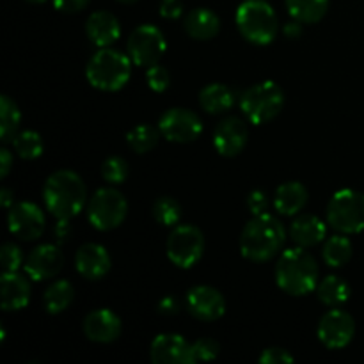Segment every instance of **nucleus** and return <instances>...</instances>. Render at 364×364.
<instances>
[{"mask_svg": "<svg viewBox=\"0 0 364 364\" xmlns=\"http://www.w3.org/2000/svg\"><path fill=\"white\" fill-rule=\"evenodd\" d=\"M84 180L73 171H55L50 174L43 188L45 206L57 220H70L82 212L85 205Z\"/></svg>", "mask_w": 364, "mask_h": 364, "instance_id": "1", "label": "nucleus"}, {"mask_svg": "<svg viewBox=\"0 0 364 364\" xmlns=\"http://www.w3.org/2000/svg\"><path fill=\"white\" fill-rule=\"evenodd\" d=\"M283 224L270 213L255 215L244 226L240 235V252L245 259L256 263L269 262L281 251L284 244Z\"/></svg>", "mask_w": 364, "mask_h": 364, "instance_id": "2", "label": "nucleus"}, {"mask_svg": "<svg viewBox=\"0 0 364 364\" xmlns=\"http://www.w3.org/2000/svg\"><path fill=\"white\" fill-rule=\"evenodd\" d=\"M276 281L284 294L304 297L318 287V265L304 247L287 249L277 259Z\"/></svg>", "mask_w": 364, "mask_h": 364, "instance_id": "3", "label": "nucleus"}, {"mask_svg": "<svg viewBox=\"0 0 364 364\" xmlns=\"http://www.w3.org/2000/svg\"><path fill=\"white\" fill-rule=\"evenodd\" d=\"M132 75V59L127 53L112 48H100L89 59L85 77L100 91H119L128 84Z\"/></svg>", "mask_w": 364, "mask_h": 364, "instance_id": "4", "label": "nucleus"}, {"mask_svg": "<svg viewBox=\"0 0 364 364\" xmlns=\"http://www.w3.org/2000/svg\"><path fill=\"white\" fill-rule=\"evenodd\" d=\"M237 27L240 34L252 45H269L276 39L279 31V18L265 0H245L238 6Z\"/></svg>", "mask_w": 364, "mask_h": 364, "instance_id": "5", "label": "nucleus"}, {"mask_svg": "<svg viewBox=\"0 0 364 364\" xmlns=\"http://www.w3.org/2000/svg\"><path fill=\"white\" fill-rule=\"evenodd\" d=\"M284 107V92L276 82L265 80L245 89L240 98V109L252 124L270 123Z\"/></svg>", "mask_w": 364, "mask_h": 364, "instance_id": "6", "label": "nucleus"}, {"mask_svg": "<svg viewBox=\"0 0 364 364\" xmlns=\"http://www.w3.org/2000/svg\"><path fill=\"white\" fill-rule=\"evenodd\" d=\"M327 223L334 231L355 235L364 231V194L343 188L331 198L327 205Z\"/></svg>", "mask_w": 364, "mask_h": 364, "instance_id": "7", "label": "nucleus"}, {"mask_svg": "<svg viewBox=\"0 0 364 364\" xmlns=\"http://www.w3.org/2000/svg\"><path fill=\"white\" fill-rule=\"evenodd\" d=\"M128 213V201L119 191L112 187L100 188L95 192L87 206V219L92 228L100 231H110L121 226Z\"/></svg>", "mask_w": 364, "mask_h": 364, "instance_id": "8", "label": "nucleus"}, {"mask_svg": "<svg viewBox=\"0 0 364 364\" xmlns=\"http://www.w3.org/2000/svg\"><path fill=\"white\" fill-rule=\"evenodd\" d=\"M167 258L180 269H191L205 252V237L201 230L191 224H181L171 231L166 244Z\"/></svg>", "mask_w": 364, "mask_h": 364, "instance_id": "9", "label": "nucleus"}, {"mask_svg": "<svg viewBox=\"0 0 364 364\" xmlns=\"http://www.w3.org/2000/svg\"><path fill=\"white\" fill-rule=\"evenodd\" d=\"M127 50L135 66L149 68L162 59L167 50V41L159 27L146 23L132 31Z\"/></svg>", "mask_w": 364, "mask_h": 364, "instance_id": "10", "label": "nucleus"}, {"mask_svg": "<svg viewBox=\"0 0 364 364\" xmlns=\"http://www.w3.org/2000/svg\"><path fill=\"white\" fill-rule=\"evenodd\" d=\"M159 130L167 141L185 144L192 142L201 135L203 123L199 116L192 110L183 109V107H174V109L166 110L160 116Z\"/></svg>", "mask_w": 364, "mask_h": 364, "instance_id": "11", "label": "nucleus"}, {"mask_svg": "<svg viewBox=\"0 0 364 364\" xmlns=\"http://www.w3.org/2000/svg\"><path fill=\"white\" fill-rule=\"evenodd\" d=\"M7 223L9 231L16 238L25 242L38 240L45 231V213L34 203H14L7 210Z\"/></svg>", "mask_w": 364, "mask_h": 364, "instance_id": "12", "label": "nucleus"}, {"mask_svg": "<svg viewBox=\"0 0 364 364\" xmlns=\"http://www.w3.org/2000/svg\"><path fill=\"white\" fill-rule=\"evenodd\" d=\"M318 340L331 350L345 348L355 334V322L343 309H331L318 322Z\"/></svg>", "mask_w": 364, "mask_h": 364, "instance_id": "13", "label": "nucleus"}, {"mask_svg": "<svg viewBox=\"0 0 364 364\" xmlns=\"http://www.w3.org/2000/svg\"><path fill=\"white\" fill-rule=\"evenodd\" d=\"M185 306L187 311L201 322H215L226 313V301L223 294L206 284L191 288L185 299Z\"/></svg>", "mask_w": 364, "mask_h": 364, "instance_id": "14", "label": "nucleus"}, {"mask_svg": "<svg viewBox=\"0 0 364 364\" xmlns=\"http://www.w3.org/2000/svg\"><path fill=\"white\" fill-rule=\"evenodd\" d=\"M64 265V255L57 245H38L25 259L23 270L32 281H46L55 277Z\"/></svg>", "mask_w": 364, "mask_h": 364, "instance_id": "15", "label": "nucleus"}, {"mask_svg": "<svg viewBox=\"0 0 364 364\" xmlns=\"http://www.w3.org/2000/svg\"><path fill=\"white\" fill-rule=\"evenodd\" d=\"M247 124L237 116L223 119L213 130V146L219 151V155L228 156V159L240 155L247 144Z\"/></svg>", "mask_w": 364, "mask_h": 364, "instance_id": "16", "label": "nucleus"}, {"mask_svg": "<svg viewBox=\"0 0 364 364\" xmlns=\"http://www.w3.org/2000/svg\"><path fill=\"white\" fill-rule=\"evenodd\" d=\"M149 358L155 364H192V343L180 334H159L151 341Z\"/></svg>", "mask_w": 364, "mask_h": 364, "instance_id": "17", "label": "nucleus"}, {"mask_svg": "<svg viewBox=\"0 0 364 364\" xmlns=\"http://www.w3.org/2000/svg\"><path fill=\"white\" fill-rule=\"evenodd\" d=\"M84 334L95 343H112L121 336L123 323L110 309H96L84 318Z\"/></svg>", "mask_w": 364, "mask_h": 364, "instance_id": "18", "label": "nucleus"}, {"mask_svg": "<svg viewBox=\"0 0 364 364\" xmlns=\"http://www.w3.org/2000/svg\"><path fill=\"white\" fill-rule=\"evenodd\" d=\"M110 256L103 245L85 244L75 255V267L82 277L98 281L105 277L110 270Z\"/></svg>", "mask_w": 364, "mask_h": 364, "instance_id": "19", "label": "nucleus"}, {"mask_svg": "<svg viewBox=\"0 0 364 364\" xmlns=\"http://www.w3.org/2000/svg\"><path fill=\"white\" fill-rule=\"evenodd\" d=\"M85 32L92 45H96L98 48H107L119 39L121 25L119 20L109 11H96L87 18Z\"/></svg>", "mask_w": 364, "mask_h": 364, "instance_id": "20", "label": "nucleus"}, {"mask_svg": "<svg viewBox=\"0 0 364 364\" xmlns=\"http://www.w3.org/2000/svg\"><path fill=\"white\" fill-rule=\"evenodd\" d=\"M4 311H20L31 301V283L18 272H4L0 277Z\"/></svg>", "mask_w": 364, "mask_h": 364, "instance_id": "21", "label": "nucleus"}, {"mask_svg": "<svg viewBox=\"0 0 364 364\" xmlns=\"http://www.w3.org/2000/svg\"><path fill=\"white\" fill-rule=\"evenodd\" d=\"M185 32L192 39L198 41H208L213 39L220 31V20L208 7H196L185 16Z\"/></svg>", "mask_w": 364, "mask_h": 364, "instance_id": "22", "label": "nucleus"}, {"mask_svg": "<svg viewBox=\"0 0 364 364\" xmlns=\"http://www.w3.org/2000/svg\"><path fill=\"white\" fill-rule=\"evenodd\" d=\"M290 237L299 247H313L326 240L327 226L316 215H299L290 226Z\"/></svg>", "mask_w": 364, "mask_h": 364, "instance_id": "23", "label": "nucleus"}, {"mask_svg": "<svg viewBox=\"0 0 364 364\" xmlns=\"http://www.w3.org/2000/svg\"><path fill=\"white\" fill-rule=\"evenodd\" d=\"M308 188L299 181H287V183L279 185L274 194V208L281 215H297L306 205H308Z\"/></svg>", "mask_w": 364, "mask_h": 364, "instance_id": "24", "label": "nucleus"}, {"mask_svg": "<svg viewBox=\"0 0 364 364\" xmlns=\"http://www.w3.org/2000/svg\"><path fill=\"white\" fill-rule=\"evenodd\" d=\"M237 95L224 84H208L199 92V105L208 114H223L233 109Z\"/></svg>", "mask_w": 364, "mask_h": 364, "instance_id": "25", "label": "nucleus"}, {"mask_svg": "<svg viewBox=\"0 0 364 364\" xmlns=\"http://www.w3.org/2000/svg\"><path fill=\"white\" fill-rule=\"evenodd\" d=\"M294 20L301 23H318L329 9V0H284Z\"/></svg>", "mask_w": 364, "mask_h": 364, "instance_id": "26", "label": "nucleus"}, {"mask_svg": "<svg viewBox=\"0 0 364 364\" xmlns=\"http://www.w3.org/2000/svg\"><path fill=\"white\" fill-rule=\"evenodd\" d=\"M316 295L322 304L329 306V308H338L350 299V287L340 276H327L316 287Z\"/></svg>", "mask_w": 364, "mask_h": 364, "instance_id": "27", "label": "nucleus"}, {"mask_svg": "<svg viewBox=\"0 0 364 364\" xmlns=\"http://www.w3.org/2000/svg\"><path fill=\"white\" fill-rule=\"evenodd\" d=\"M21 123V112L16 102L7 95L0 96V141L4 144L13 142L18 135V127Z\"/></svg>", "mask_w": 364, "mask_h": 364, "instance_id": "28", "label": "nucleus"}, {"mask_svg": "<svg viewBox=\"0 0 364 364\" xmlns=\"http://www.w3.org/2000/svg\"><path fill=\"white\" fill-rule=\"evenodd\" d=\"M352 242L345 237L343 233L334 235V237L327 238L322 249V258L333 269H340V267L347 265L352 259Z\"/></svg>", "mask_w": 364, "mask_h": 364, "instance_id": "29", "label": "nucleus"}, {"mask_svg": "<svg viewBox=\"0 0 364 364\" xmlns=\"http://www.w3.org/2000/svg\"><path fill=\"white\" fill-rule=\"evenodd\" d=\"M75 290L71 287L70 281L60 279L55 281V283L50 284L45 291V297H43V302H45V308L50 315H59V313L66 311L70 308V304L73 302Z\"/></svg>", "mask_w": 364, "mask_h": 364, "instance_id": "30", "label": "nucleus"}, {"mask_svg": "<svg viewBox=\"0 0 364 364\" xmlns=\"http://www.w3.org/2000/svg\"><path fill=\"white\" fill-rule=\"evenodd\" d=\"M160 130L153 124H137L127 134V142L135 153H148L156 146Z\"/></svg>", "mask_w": 364, "mask_h": 364, "instance_id": "31", "label": "nucleus"}, {"mask_svg": "<svg viewBox=\"0 0 364 364\" xmlns=\"http://www.w3.org/2000/svg\"><path fill=\"white\" fill-rule=\"evenodd\" d=\"M13 148L16 155L23 160H36L38 156L43 155V139L38 132L34 130H25L18 134L13 141Z\"/></svg>", "mask_w": 364, "mask_h": 364, "instance_id": "32", "label": "nucleus"}, {"mask_svg": "<svg viewBox=\"0 0 364 364\" xmlns=\"http://www.w3.org/2000/svg\"><path fill=\"white\" fill-rule=\"evenodd\" d=\"M153 217L164 226H176L181 220V205L174 198L164 196L153 205Z\"/></svg>", "mask_w": 364, "mask_h": 364, "instance_id": "33", "label": "nucleus"}, {"mask_svg": "<svg viewBox=\"0 0 364 364\" xmlns=\"http://www.w3.org/2000/svg\"><path fill=\"white\" fill-rule=\"evenodd\" d=\"M128 162L123 156H109L102 166V178L110 185L123 183L128 178Z\"/></svg>", "mask_w": 364, "mask_h": 364, "instance_id": "34", "label": "nucleus"}, {"mask_svg": "<svg viewBox=\"0 0 364 364\" xmlns=\"http://www.w3.org/2000/svg\"><path fill=\"white\" fill-rule=\"evenodd\" d=\"M146 82H148V87L155 92H164L169 89L171 85V73L167 68L160 66L159 63L153 64L146 71Z\"/></svg>", "mask_w": 364, "mask_h": 364, "instance_id": "35", "label": "nucleus"}, {"mask_svg": "<svg viewBox=\"0 0 364 364\" xmlns=\"http://www.w3.org/2000/svg\"><path fill=\"white\" fill-rule=\"evenodd\" d=\"M220 347L215 340L210 338H203L192 343V363H203V361H213L219 355Z\"/></svg>", "mask_w": 364, "mask_h": 364, "instance_id": "36", "label": "nucleus"}, {"mask_svg": "<svg viewBox=\"0 0 364 364\" xmlns=\"http://www.w3.org/2000/svg\"><path fill=\"white\" fill-rule=\"evenodd\" d=\"M0 262H2L4 272H16L23 265V255L21 249L13 242H7L0 249Z\"/></svg>", "mask_w": 364, "mask_h": 364, "instance_id": "37", "label": "nucleus"}, {"mask_svg": "<svg viewBox=\"0 0 364 364\" xmlns=\"http://www.w3.org/2000/svg\"><path fill=\"white\" fill-rule=\"evenodd\" d=\"M259 364H291L294 363V355L288 350L279 347L265 348L258 358Z\"/></svg>", "mask_w": 364, "mask_h": 364, "instance_id": "38", "label": "nucleus"}, {"mask_svg": "<svg viewBox=\"0 0 364 364\" xmlns=\"http://www.w3.org/2000/svg\"><path fill=\"white\" fill-rule=\"evenodd\" d=\"M247 208L252 215H262L267 213L269 208V198L263 191H252L247 198Z\"/></svg>", "mask_w": 364, "mask_h": 364, "instance_id": "39", "label": "nucleus"}, {"mask_svg": "<svg viewBox=\"0 0 364 364\" xmlns=\"http://www.w3.org/2000/svg\"><path fill=\"white\" fill-rule=\"evenodd\" d=\"M183 14L181 0H162L160 2V16L166 20H178Z\"/></svg>", "mask_w": 364, "mask_h": 364, "instance_id": "40", "label": "nucleus"}, {"mask_svg": "<svg viewBox=\"0 0 364 364\" xmlns=\"http://www.w3.org/2000/svg\"><path fill=\"white\" fill-rule=\"evenodd\" d=\"M55 9L63 11V13H78L84 7H87V4L91 0H52Z\"/></svg>", "mask_w": 364, "mask_h": 364, "instance_id": "41", "label": "nucleus"}, {"mask_svg": "<svg viewBox=\"0 0 364 364\" xmlns=\"http://www.w3.org/2000/svg\"><path fill=\"white\" fill-rule=\"evenodd\" d=\"M180 308H181L180 302H178L174 297H171V295L160 299L159 304H156V309H159V311L166 316L176 315V313H180Z\"/></svg>", "mask_w": 364, "mask_h": 364, "instance_id": "42", "label": "nucleus"}, {"mask_svg": "<svg viewBox=\"0 0 364 364\" xmlns=\"http://www.w3.org/2000/svg\"><path fill=\"white\" fill-rule=\"evenodd\" d=\"M11 166H13V155L7 148L0 149V178H6L9 174Z\"/></svg>", "mask_w": 364, "mask_h": 364, "instance_id": "43", "label": "nucleus"}, {"mask_svg": "<svg viewBox=\"0 0 364 364\" xmlns=\"http://www.w3.org/2000/svg\"><path fill=\"white\" fill-rule=\"evenodd\" d=\"M283 32H284V36H287V38H290V39L301 38V34H302V23H301V21H297V20L288 21V23H284Z\"/></svg>", "mask_w": 364, "mask_h": 364, "instance_id": "44", "label": "nucleus"}, {"mask_svg": "<svg viewBox=\"0 0 364 364\" xmlns=\"http://www.w3.org/2000/svg\"><path fill=\"white\" fill-rule=\"evenodd\" d=\"M70 235H71V228H70V224H68V220H59V223L55 224L57 244H64Z\"/></svg>", "mask_w": 364, "mask_h": 364, "instance_id": "45", "label": "nucleus"}, {"mask_svg": "<svg viewBox=\"0 0 364 364\" xmlns=\"http://www.w3.org/2000/svg\"><path fill=\"white\" fill-rule=\"evenodd\" d=\"M0 199H2V206H4V208L9 210L11 206L14 205L13 191H11V188H7V187H4L2 191H0Z\"/></svg>", "mask_w": 364, "mask_h": 364, "instance_id": "46", "label": "nucleus"}, {"mask_svg": "<svg viewBox=\"0 0 364 364\" xmlns=\"http://www.w3.org/2000/svg\"><path fill=\"white\" fill-rule=\"evenodd\" d=\"M27 2H31V4H45L46 0H27Z\"/></svg>", "mask_w": 364, "mask_h": 364, "instance_id": "47", "label": "nucleus"}, {"mask_svg": "<svg viewBox=\"0 0 364 364\" xmlns=\"http://www.w3.org/2000/svg\"><path fill=\"white\" fill-rule=\"evenodd\" d=\"M117 2H121V4H134V2H137V0H117Z\"/></svg>", "mask_w": 364, "mask_h": 364, "instance_id": "48", "label": "nucleus"}]
</instances>
